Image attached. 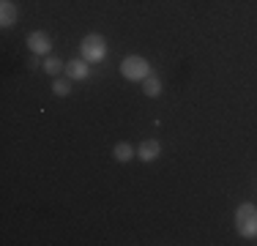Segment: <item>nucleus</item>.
<instances>
[{"label":"nucleus","instance_id":"nucleus-1","mask_svg":"<svg viewBox=\"0 0 257 246\" xmlns=\"http://www.w3.org/2000/svg\"><path fill=\"white\" fill-rule=\"evenodd\" d=\"M235 230L243 238H254L257 235V205L252 202H241L235 208Z\"/></svg>","mask_w":257,"mask_h":246},{"label":"nucleus","instance_id":"nucleus-2","mask_svg":"<svg viewBox=\"0 0 257 246\" xmlns=\"http://www.w3.org/2000/svg\"><path fill=\"white\" fill-rule=\"evenodd\" d=\"M120 74L126 79H132V82H145L154 71H151V63L143 55H128V58H123V63H120Z\"/></svg>","mask_w":257,"mask_h":246},{"label":"nucleus","instance_id":"nucleus-3","mask_svg":"<svg viewBox=\"0 0 257 246\" xmlns=\"http://www.w3.org/2000/svg\"><path fill=\"white\" fill-rule=\"evenodd\" d=\"M79 49H82V58L88 60V63H101V60L107 58V41H104L101 33L82 36V44H79Z\"/></svg>","mask_w":257,"mask_h":246},{"label":"nucleus","instance_id":"nucleus-4","mask_svg":"<svg viewBox=\"0 0 257 246\" xmlns=\"http://www.w3.org/2000/svg\"><path fill=\"white\" fill-rule=\"evenodd\" d=\"M28 47H30L33 55H39V58L44 55L47 58V55L52 52V39L44 33V30H33V33H28Z\"/></svg>","mask_w":257,"mask_h":246},{"label":"nucleus","instance_id":"nucleus-5","mask_svg":"<svg viewBox=\"0 0 257 246\" xmlns=\"http://www.w3.org/2000/svg\"><path fill=\"white\" fill-rule=\"evenodd\" d=\"M66 77L69 79H77V82H82V79H88L90 77V63L85 58H74V60H69L66 63Z\"/></svg>","mask_w":257,"mask_h":246},{"label":"nucleus","instance_id":"nucleus-6","mask_svg":"<svg viewBox=\"0 0 257 246\" xmlns=\"http://www.w3.org/2000/svg\"><path fill=\"white\" fill-rule=\"evenodd\" d=\"M137 156L143 159L145 164H148V162H156V159L162 156V143H159V140H145V143L137 148Z\"/></svg>","mask_w":257,"mask_h":246},{"label":"nucleus","instance_id":"nucleus-7","mask_svg":"<svg viewBox=\"0 0 257 246\" xmlns=\"http://www.w3.org/2000/svg\"><path fill=\"white\" fill-rule=\"evenodd\" d=\"M20 17V9H17L14 0H0V25L3 28H11Z\"/></svg>","mask_w":257,"mask_h":246},{"label":"nucleus","instance_id":"nucleus-8","mask_svg":"<svg viewBox=\"0 0 257 246\" xmlns=\"http://www.w3.org/2000/svg\"><path fill=\"white\" fill-rule=\"evenodd\" d=\"M112 156H115V162H120V164H128L134 156H137V151H134V148L128 145V143H118V145L112 148Z\"/></svg>","mask_w":257,"mask_h":246},{"label":"nucleus","instance_id":"nucleus-9","mask_svg":"<svg viewBox=\"0 0 257 246\" xmlns=\"http://www.w3.org/2000/svg\"><path fill=\"white\" fill-rule=\"evenodd\" d=\"M41 69L50 74V77H60V71H66V63L58 58V55H47V58H44V66H41Z\"/></svg>","mask_w":257,"mask_h":246},{"label":"nucleus","instance_id":"nucleus-10","mask_svg":"<svg viewBox=\"0 0 257 246\" xmlns=\"http://www.w3.org/2000/svg\"><path fill=\"white\" fill-rule=\"evenodd\" d=\"M143 93L148 96V98H156V96H162V79L151 74V77L143 82Z\"/></svg>","mask_w":257,"mask_h":246},{"label":"nucleus","instance_id":"nucleus-11","mask_svg":"<svg viewBox=\"0 0 257 246\" xmlns=\"http://www.w3.org/2000/svg\"><path fill=\"white\" fill-rule=\"evenodd\" d=\"M52 93H55V96H69V93H71V79H69V77H66V79L55 77V82H52Z\"/></svg>","mask_w":257,"mask_h":246}]
</instances>
